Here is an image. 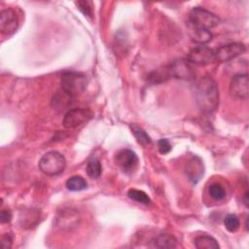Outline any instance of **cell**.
Returning a JSON list of instances; mask_svg holds the SVG:
<instances>
[{
  "label": "cell",
  "instance_id": "obj_1",
  "mask_svg": "<svg viewBox=\"0 0 249 249\" xmlns=\"http://www.w3.org/2000/svg\"><path fill=\"white\" fill-rule=\"evenodd\" d=\"M196 100L199 109L212 113L219 104V89L216 82L209 76L200 78L196 85Z\"/></svg>",
  "mask_w": 249,
  "mask_h": 249
},
{
  "label": "cell",
  "instance_id": "obj_14",
  "mask_svg": "<svg viewBox=\"0 0 249 249\" xmlns=\"http://www.w3.org/2000/svg\"><path fill=\"white\" fill-rule=\"evenodd\" d=\"M188 29H189V36L191 40L196 44H199V45L206 44L210 42L213 38V35L210 32V30L196 26L190 22L188 24Z\"/></svg>",
  "mask_w": 249,
  "mask_h": 249
},
{
  "label": "cell",
  "instance_id": "obj_23",
  "mask_svg": "<svg viewBox=\"0 0 249 249\" xmlns=\"http://www.w3.org/2000/svg\"><path fill=\"white\" fill-rule=\"evenodd\" d=\"M76 6L78 7V9L86 16V17H89V18H91L92 17V13H93V10H92V3L90 1H78V2H75Z\"/></svg>",
  "mask_w": 249,
  "mask_h": 249
},
{
  "label": "cell",
  "instance_id": "obj_3",
  "mask_svg": "<svg viewBox=\"0 0 249 249\" xmlns=\"http://www.w3.org/2000/svg\"><path fill=\"white\" fill-rule=\"evenodd\" d=\"M40 170L49 176H55L63 172L66 166V160L62 154L56 151L46 153L39 160Z\"/></svg>",
  "mask_w": 249,
  "mask_h": 249
},
{
  "label": "cell",
  "instance_id": "obj_6",
  "mask_svg": "<svg viewBox=\"0 0 249 249\" xmlns=\"http://www.w3.org/2000/svg\"><path fill=\"white\" fill-rule=\"evenodd\" d=\"M91 116L92 114L90 110L86 108L70 109L64 115L62 124L66 128H75L87 123L91 118Z\"/></svg>",
  "mask_w": 249,
  "mask_h": 249
},
{
  "label": "cell",
  "instance_id": "obj_26",
  "mask_svg": "<svg viewBox=\"0 0 249 249\" xmlns=\"http://www.w3.org/2000/svg\"><path fill=\"white\" fill-rule=\"evenodd\" d=\"M12 220V212L9 209H2L0 213V221L2 224L9 223Z\"/></svg>",
  "mask_w": 249,
  "mask_h": 249
},
{
  "label": "cell",
  "instance_id": "obj_11",
  "mask_svg": "<svg viewBox=\"0 0 249 249\" xmlns=\"http://www.w3.org/2000/svg\"><path fill=\"white\" fill-rule=\"evenodd\" d=\"M117 165L125 173L132 172L138 163L136 154L129 149H123L119 151L115 157Z\"/></svg>",
  "mask_w": 249,
  "mask_h": 249
},
{
  "label": "cell",
  "instance_id": "obj_21",
  "mask_svg": "<svg viewBox=\"0 0 249 249\" xmlns=\"http://www.w3.org/2000/svg\"><path fill=\"white\" fill-rule=\"evenodd\" d=\"M239 219L235 214H228L224 218V226L231 232L236 231L239 228Z\"/></svg>",
  "mask_w": 249,
  "mask_h": 249
},
{
  "label": "cell",
  "instance_id": "obj_7",
  "mask_svg": "<svg viewBox=\"0 0 249 249\" xmlns=\"http://www.w3.org/2000/svg\"><path fill=\"white\" fill-rule=\"evenodd\" d=\"M187 60L190 63L198 66L208 65L215 60L214 51L206 46L200 45L189 52L187 54Z\"/></svg>",
  "mask_w": 249,
  "mask_h": 249
},
{
  "label": "cell",
  "instance_id": "obj_4",
  "mask_svg": "<svg viewBox=\"0 0 249 249\" xmlns=\"http://www.w3.org/2000/svg\"><path fill=\"white\" fill-rule=\"evenodd\" d=\"M189 19L190 23L208 30L216 27L220 23V18L217 15L200 7H196L191 10Z\"/></svg>",
  "mask_w": 249,
  "mask_h": 249
},
{
  "label": "cell",
  "instance_id": "obj_15",
  "mask_svg": "<svg viewBox=\"0 0 249 249\" xmlns=\"http://www.w3.org/2000/svg\"><path fill=\"white\" fill-rule=\"evenodd\" d=\"M151 247L154 248H175L177 247V239L169 233H160L151 240Z\"/></svg>",
  "mask_w": 249,
  "mask_h": 249
},
{
  "label": "cell",
  "instance_id": "obj_12",
  "mask_svg": "<svg viewBox=\"0 0 249 249\" xmlns=\"http://www.w3.org/2000/svg\"><path fill=\"white\" fill-rule=\"evenodd\" d=\"M18 26L17 14L12 9H4L0 13V31L3 35H12Z\"/></svg>",
  "mask_w": 249,
  "mask_h": 249
},
{
  "label": "cell",
  "instance_id": "obj_19",
  "mask_svg": "<svg viewBox=\"0 0 249 249\" xmlns=\"http://www.w3.org/2000/svg\"><path fill=\"white\" fill-rule=\"evenodd\" d=\"M131 130H132V133H133L134 137L136 138V140L139 144L148 145V144L151 143L150 136L147 134V132L142 127H140L136 124H132L131 125Z\"/></svg>",
  "mask_w": 249,
  "mask_h": 249
},
{
  "label": "cell",
  "instance_id": "obj_8",
  "mask_svg": "<svg viewBox=\"0 0 249 249\" xmlns=\"http://www.w3.org/2000/svg\"><path fill=\"white\" fill-rule=\"evenodd\" d=\"M80 221L81 217L79 212H77L75 209L66 208L62 209L57 214L55 219V226L61 231H69L77 228L80 224Z\"/></svg>",
  "mask_w": 249,
  "mask_h": 249
},
{
  "label": "cell",
  "instance_id": "obj_17",
  "mask_svg": "<svg viewBox=\"0 0 249 249\" xmlns=\"http://www.w3.org/2000/svg\"><path fill=\"white\" fill-rule=\"evenodd\" d=\"M66 188L69 191H73V192H78V191H82L87 189L88 187V183L87 181L79 175H74L72 177H70L65 184Z\"/></svg>",
  "mask_w": 249,
  "mask_h": 249
},
{
  "label": "cell",
  "instance_id": "obj_9",
  "mask_svg": "<svg viewBox=\"0 0 249 249\" xmlns=\"http://www.w3.org/2000/svg\"><path fill=\"white\" fill-rule=\"evenodd\" d=\"M246 51L245 45L240 42H233L220 47L214 52L215 60L218 62H227L242 54Z\"/></svg>",
  "mask_w": 249,
  "mask_h": 249
},
{
  "label": "cell",
  "instance_id": "obj_13",
  "mask_svg": "<svg viewBox=\"0 0 249 249\" xmlns=\"http://www.w3.org/2000/svg\"><path fill=\"white\" fill-rule=\"evenodd\" d=\"M185 173L193 184H196L204 174L202 160L196 156L191 158L185 165Z\"/></svg>",
  "mask_w": 249,
  "mask_h": 249
},
{
  "label": "cell",
  "instance_id": "obj_18",
  "mask_svg": "<svg viewBox=\"0 0 249 249\" xmlns=\"http://www.w3.org/2000/svg\"><path fill=\"white\" fill-rule=\"evenodd\" d=\"M86 170H87L88 175H89L90 178H92V179L98 178V177L101 175V171H102V166H101L100 160H99L97 158L92 157V158L88 161Z\"/></svg>",
  "mask_w": 249,
  "mask_h": 249
},
{
  "label": "cell",
  "instance_id": "obj_5",
  "mask_svg": "<svg viewBox=\"0 0 249 249\" xmlns=\"http://www.w3.org/2000/svg\"><path fill=\"white\" fill-rule=\"evenodd\" d=\"M167 73L169 77L179 80L191 81L196 78V72L193 64L184 58L173 60L167 67Z\"/></svg>",
  "mask_w": 249,
  "mask_h": 249
},
{
  "label": "cell",
  "instance_id": "obj_20",
  "mask_svg": "<svg viewBox=\"0 0 249 249\" xmlns=\"http://www.w3.org/2000/svg\"><path fill=\"white\" fill-rule=\"evenodd\" d=\"M127 196L129 198L139 202V203H143V204H148L151 202V199L149 197V196L140 190H136V189H130L127 192Z\"/></svg>",
  "mask_w": 249,
  "mask_h": 249
},
{
  "label": "cell",
  "instance_id": "obj_22",
  "mask_svg": "<svg viewBox=\"0 0 249 249\" xmlns=\"http://www.w3.org/2000/svg\"><path fill=\"white\" fill-rule=\"evenodd\" d=\"M208 193L210 196L215 200H221L226 196V191L224 187L218 183L212 184L208 189Z\"/></svg>",
  "mask_w": 249,
  "mask_h": 249
},
{
  "label": "cell",
  "instance_id": "obj_2",
  "mask_svg": "<svg viewBox=\"0 0 249 249\" xmlns=\"http://www.w3.org/2000/svg\"><path fill=\"white\" fill-rule=\"evenodd\" d=\"M87 84V77L83 73L75 71L63 73L60 79L61 90H63L71 97H75L82 93L86 89Z\"/></svg>",
  "mask_w": 249,
  "mask_h": 249
},
{
  "label": "cell",
  "instance_id": "obj_10",
  "mask_svg": "<svg viewBox=\"0 0 249 249\" xmlns=\"http://www.w3.org/2000/svg\"><path fill=\"white\" fill-rule=\"evenodd\" d=\"M230 92L231 96L237 99H247L249 95V79L246 73H239L231 78L230 84Z\"/></svg>",
  "mask_w": 249,
  "mask_h": 249
},
{
  "label": "cell",
  "instance_id": "obj_25",
  "mask_svg": "<svg viewBox=\"0 0 249 249\" xmlns=\"http://www.w3.org/2000/svg\"><path fill=\"white\" fill-rule=\"evenodd\" d=\"M12 243H13V239H12V237L9 233H6V234L2 235V237H1V246L3 248H5V249L11 248Z\"/></svg>",
  "mask_w": 249,
  "mask_h": 249
},
{
  "label": "cell",
  "instance_id": "obj_24",
  "mask_svg": "<svg viewBox=\"0 0 249 249\" xmlns=\"http://www.w3.org/2000/svg\"><path fill=\"white\" fill-rule=\"evenodd\" d=\"M158 148H159V151L161 155H164V154H167L170 152L171 150V145L169 143V141L167 139H160L159 142H158Z\"/></svg>",
  "mask_w": 249,
  "mask_h": 249
},
{
  "label": "cell",
  "instance_id": "obj_16",
  "mask_svg": "<svg viewBox=\"0 0 249 249\" xmlns=\"http://www.w3.org/2000/svg\"><path fill=\"white\" fill-rule=\"evenodd\" d=\"M195 245L197 249H217L220 247L217 240L207 234L196 236L195 239Z\"/></svg>",
  "mask_w": 249,
  "mask_h": 249
}]
</instances>
